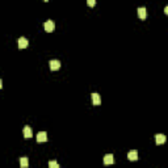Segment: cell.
<instances>
[{
    "instance_id": "obj_13",
    "label": "cell",
    "mask_w": 168,
    "mask_h": 168,
    "mask_svg": "<svg viewBox=\"0 0 168 168\" xmlns=\"http://www.w3.org/2000/svg\"><path fill=\"white\" fill-rule=\"evenodd\" d=\"M88 5L89 7H95V5H96V0H88Z\"/></svg>"
},
{
    "instance_id": "obj_1",
    "label": "cell",
    "mask_w": 168,
    "mask_h": 168,
    "mask_svg": "<svg viewBox=\"0 0 168 168\" xmlns=\"http://www.w3.org/2000/svg\"><path fill=\"white\" fill-rule=\"evenodd\" d=\"M43 28H45L46 32L51 33V32H54V29H55V23L53 20H47L45 23V25H43Z\"/></svg>"
},
{
    "instance_id": "obj_11",
    "label": "cell",
    "mask_w": 168,
    "mask_h": 168,
    "mask_svg": "<svg viewBox=\"0 0 168 168\" xmlns=\"http://www.w3.org/2000/svg\"><path fill=\"white\" fill-rule=\"evenodd\" d=\"M20 165L21 168H26L29 165V159L26 156H21L20 158Z\"/></svg>"
},
{
    "instance_id": "obj_2",
    "label": "cell",
    "mask_w": 168,
    "mask_h": 168,
    "mask_svg": "<svg viewBox=\"0 0 168 168\" xmlns=\"http://www.w3.org/2000/svg\"><path fill=\"white\" fill-rule=\"evenodd\" d=\"M49 64H50V70L51 71H57V70L60 69V62L58 59H51L49 62Z\"/></svg>"
},
{
    "instance_id": "obj_12",
    "label": "cell",
    "mask_w": 168,
    "mask_h": 168,
    "mask_svg": "<svg viewBox=\"0 0 168 168\" xmlns=\"http://www.w3.org/2000/svg\"><path fill=\"white\" fill-rule=\"evenodd\" d=\"M49 168H59V164L55 160H50L49 162Z\"/></svg>"
},
{
    "instance_id": "obj_5",
    "label": "cell",
    "mask_w": 168,
    "mask_h": 168,
    "mask_svg": "<svg viewBox=\"0 0 168 168\" xmlns=\"http://www.w3.org/2000/svg\"><path fill=\"white\" fill-rule=\"evenodd\" d=\"M46 141H47V134H46V131H40L37 134V142L41 143V142H46Z\"/></svg>"
},
{
    "instance_id": "obj_7",
    "label": "cell",
    "mask_w": 168,
    "mask_h": 168,
    "mask_svg": "<svg viewBox=\"0 0 168 168\" xmlns=\"http://www.w3.org/2000/svg\"><path fill=\"white\" fill-rule=\"evenodd\" d=\"M114 163V158L112 154H106L105 156H104V164L105 165H110Z\"/></svg>"
},
{
    "instance_id": "obj_6",
    "label": "cell",
    "mask_w": 168,
    "mask_h": 168,
    "mask_svg": "<svg viewBox=\"0 0 168 168\" xmlns=\"http://www.w3.org/2000/svg\"><path fill=\"white\" fill-rule=\"evenodd\" d=\"M91 97H92V103H93V105H100V104H101V99H100L99 93L93 92V93L91 95Z\"/></svg>"
},
{
    "instance_id": "obj_8",
    "label": "cell",
    "mask_w": 168,
    "mask_h": 168,
    "mask_svg": "<svg viewBox=\"0 0 168 168\" xmlns=\"http://www.w3.org/2000/svg\"><path fill=\"white\" fill-rule=\"evenodd\" d=\"M33 137V131H32V128L30 126H25L24 128V138L29 139V138Z\"/></svg>"
},
{
    "instance_id": "obj_3",
    "label": "cell",
    "mask_w": 168,
    "mask_h": 168,
    "mask_svg": "<svg viewBox=\"0 0 168 168\" xmlns=\"http://www.w3.org/2000/svg\"><path fill=\"white\" fill-rule=\"evenodd\" d=\"M165 141H167V138H165L164 134H156L155 135V142H156V145H163V143H165Z\"/></svg>"
},
{
    "instance_id": "obj_9",
    "label": "cell",
    "mask_w": 168,
    "mask_h": 168,
    "mask_svg": "<svg viewBox=\"0 0 168 168\" xmlns=\"http://www.w3.org/2000/svg\"><path fill=\"white\" fill-rule=\"evenodd\" d=\"M17 42H19V49H25V47H28V40H26L25 37H20Z\"/></svg>"
},
{
    "instance_id": "obj_10",
    "label": "cell",
    "mask_w": 168,
    "mask_h": 168,
    "mask_svg": "<svg viewBox=\"0 0 168 168\" xmlns=\"http://www.w3.org/2000/svg\"><path fill=\"white\" fill-rule=\"evenodd\" d=\"M138 16H139V19L145 20V19L147 17V9H146L145 7H141V8H138Z\"/></svg>"
},
{
    "instance_id": "obj_4",
    "label": "cell",
    "mask_w": 168,
    "mask_h": 168,
    "mask_svg": "<svg viewBox=\"0 0 168 168\" xmlns=\"http://www.w3.org/2000/svg\"><path fill=\"white\" fill-rule=\"evenodd\" d=\"M128 159L130 160V162H135V160H138V152H137V150H131V151H129Z\"/></svg>"
},
{
    "instance_id": "obj_14",
    "label": "cell",
    "mask_w": 168,
    "mask_h": 168,
    "mask_svg": "<svg viewBox=\"0 0 168 168\" xmlns=\"http://www.w3.org/2000/svg\"><path fill=\"white\" fill-rule=\"evenodd\" d=\"M164 13H165V14H168V5L164 8Z\"/></svg>"
}]
</instances>
